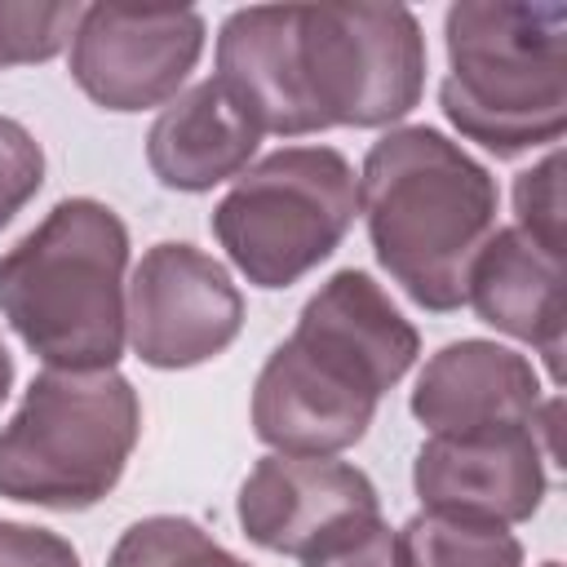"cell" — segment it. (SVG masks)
Here are the masks:
<instances>
[{
	"mask_svg": "<svg viewBox=\"0 0 567 567\" xmlns=\"http://www.w3.org/2000/svg\"><path fill=\"white\" fill-rule=\"evenodd\" d=\"M443 115L461 137L509 159L567 128V4L461 0L447 9Z\"/></svg>",
	"mask_w": 567,
	"mask_h": 567,
	"instance_id": "3957f363",
	"label": "cell"
},
{
	"mask_svg": "<svg viewBox=\"0 0 567 567\" xmlns=\"http://www.w3.org/2000/svg\"><path fill=\"white\" fill-rule=\"evenodd\" d=\"M381 518L372 478L332 456H261L239 487V527L270 554L310 558Z\"/></svg>",
	"mask_w": 567,
	"mask_h": 567,
	"instance_id": "9c48e42d",
	"label": "cell"
},
{
	"mask_svg": "<svg viewBox=\"0 0 567 567\" xmlns=\"http://www.w3.org/2000/svg\"><path fill=\"white\" fill-rule=\"evenodd\" d=\"M545 567H563V563H545Z\"/></svg>",
	"mask_w": 567,
	"mask_h": 567,
	"instance_id": "d4e9b609",
	"label": "cell"
},
{
	"mask_svg": "<svg viewBox=\"0 0 567 567\" xmlns=\"http://www.w3.org/2000/svg\"><path fill=\"white\" fill-rule=\"evenodd\" d=\"M306 567H408V554H403V540L399 532H390L381 518L341 536L337 545L301 558Z\"/></svg>",
	"mask_w": 567,
	"mask_h": 567,
	"instance_id": "7402d4cb",
	"label": "cell"
},
{
	"mask_svg": "<svg viewBox=\"0 0 567 567\" xmlns=\"http://www.w3.org/2000/svg\"><path fill=\"white\" fill-rule=\"evenodd\" d=\"M84 4H22L0 0V66L49 62L75 35Z\"/></svg>",
	"mask_w": 567,
	"mask_h": 567,
	"instance_id": "d6986e66",
	"label": "cell"
},
{
	"mask_svg": "<svg viewBox=\"0 0 567 567\" xmlns=\"http://www.w3.org/2000/svg\"><path fill=\"white\" fill-rule=\"evenodd\" d=\"M359 208L381 270L434 315L465 301L474 252L496 230V177L425 124L390 128L359 173Z\"/></svg>",
	"mask_w": 567,
	"mask_h": 567,
	"instance_id": "6da1fadb",
	"label": "cell"
},
{
	"mask_svg": "<svg viewBox=\"0 0 567 567\" xmlns=\"http://www.w3.org/2000/svg\"><path fill=\"white\" fill-rule=\"evenodd\" d=\"M44 186L40 142L9 115H0V230L22 213V204Z\"/></svg>",
	"mask_w": 567,
	"mask_h": 567,
	"instance_id": "44dd1931",
	"label": "cell"
},
{
	"mask_svg": "<svg viewBox=\"0 0 567 567\" xmlns=\"http://www.w3.org/2000/svg\"><path fill=\"white\" fill-rule=\"evenodd\" d=\"M408 567H523V545L492 523L416 514L399 532Z\"/></svg>",
	"mask_w": 567,
	"mask_h": 567,
	"instance_id": "e0dca14e",
	"label": "cell"
},
{
	"mask_svg": "<svg viewBox=\"0 0 567 567\" xmlns=\"http://www.w3.org/2000/svg\"><path fill=\"white\" fill-rule=\"evenodd\" d=\"M128 346L151 368L217 359L244 328V297L230 270L195 244H155L128 279Z\"/></svg>",
	"mask_w": 567,
	"mask_h": 567,
	"instance_id": "ba28073f",
	"label": "cell"
},
{
	"mask_svg": "<svg viewBox=\"0 0 567 567\" xmlns=\"http://www.w3.org/2000/svg\"><path fill=\"white\" fill-rule=\"evenodd\" d=\"M465 301L496 332L536 346L545 354V363H549V377L558 381L563 328H567L563 257L545 252L518 226L492 230L487 244L470 261Z\"/></svg>",
	"mask_w": 567,
	"mask_h": 567,
	"instance_id": "5bb4252c",
	"label": "cell"
},
{
	"mask_svg": "<svg viewBox=\"0 0 567 567\" xmlns=\"http://www.w3.org/2000/svg\"><path fill=\"white\" fill-rule=\"evenodd\" d=\"M128 230L97 199H62L0 257V315L49 368H115L124 315Z\"/></svg>",
	"mask_w": 567,
	"mask_h": 567,
	"instance_id": "7a4b0ae2",
	"label": "cell"
},
{
	"mask_svg": "<svg viewBox=\"0 0 567 567\" xmlns=\"http://www.w3.org/2000/svg\"><path fill=\"white\" fill-rule=\"evenodd\" d=\"M213 80L257 133H315V120L297 84V4L235 9L217 31Z\"/></svg>",
	"mask_w": 567,
	"mask_h": 567,
	"instance_id": "9a60e30c",
	"label": "cell"
},
{
	"mask_svg": "<svg viewBox=\"0 0 567 567\" xmlns=\"http://www.w3.org/2000/svg\"><path fill=\"white\" fill-rule=\"evenodd\" d=\"M0 567H80V558L58 532L0 518Z\"/></svg>",
	"mask_w": 567,
	"mask_h": 567,
	"instance_id": "603a6c76",
	"label": "cell"
},
{
	"mask_svg": "<svg viewBox=\"0 0 567 567\" xmlns=\"http://www.w3.org/2000/svg\"><path fill=\"white\" fill-rule=\"evenodd\" d=\"M359 213V177L332 146H284L244 168L213 208V235L257 288H288L337 252Z\"/></svg>",
	"mask_w": 567,
	"mask_h": 567,
	"instance_id": "5b68a950",
	"label": "cell"
},
{
	"mask_svg": "<svg viewBox=\"0 0 567 567\" xmlns=\"http://www.w3.org/2000/svg\"><path fill=\"white\" fill-rule=\"evenodd\" d=\"M377 416V394L297 346L270 350L252 385V430L284 456H332L354 447Z\"/></svg>",
	"mask_w": 567,
	"mask_h": 567,
	"instance_id": "8fae6325",
	"label": "cell"
},
{
	"mask_svg": "<svg viewBox=\"0 0 567 567\" xmlns=\"http://www.w3.org/2000/svg\"><path fill=\"white\" fill-rule=\"evenodd\" d=\"M514 213H518V230L527 239H536L545 252L563 257V155L558 151H549L536 168L518 173Z\"/></svg>",
	"mask_w": 567,
	"mask_h": 567,
	"instance_id": "ffe728a7",
	"label": "cell"
},
{
	"mask_svg": "<svg viewBox=\"0 0 567 567\" xmlns=\"http://www.w3.org/2000/svg\"><path fill=\"white\" fill-rule=\"evenodd\" d=\"M9 390H13V354L0 346V403L9 399Z\"/></svg>",
	"mask_w": 567,
	"mask_h": 567,
	"instance_id": "cb8c5ba5",
	"label": "cell"
},
{
	"mask_svg": "<svg viewBox=\"0 0 567 567\" xmlns=\"http://www.w3.org/2000/svg\"><path fill=\"white\" fill-rule=\"evenodd\" d=\"M297 84L319 128H381L425 89V35L403 4H297Z\"/></svg>",
	"mask_w": 567,
	"mask_h": 567,
	"instance_id": "8992f818",
	"label": "cell"
},
{
	"mask_svg": "<svg viewBox=\"0 0 567 567\" xmlns=\"http://www.w3.org/2000/svg\"><path fill=\"white\" fill-rule=\"evenodd\" d=\"M536 368L496 341H452L416 377L412 416L430 434H478L505 425H532L540 416Z\"/></svg>",
	"mask_w": 567,
	"mask_h": 567,
	"instance_id": "4fadbf2b",
	"label": "cell"
},
{
	"mask_svg": "<svg viewBox=\"0 0 567 567\" xmlns=\"http://www.w3.org/2000/svg\"><path fill=\"white\" fill-rule=\"evenodd\" d=\"M106 567H248V563L221 549L199 523L177 514H155L133 523L115 540Z\"/></svg>",
	"mask_w": 567,
	"mask_h": 567,
	"instance_id": "ac0fdd59",
	"label": "cell"
},
{
	"mask_svg": "<svg viewBox=\"0 0 567 567\" xmlns=\"http://www.w3.org/2000/svg\"><path fill=\"white\" fill-rule=\"evenodd\" d=\"M204 18L182 4H84L71 75L106 111H151L177 97L204 53Z\"/></svg>",
	"mask_w": 567,
	"mask_h": 567,
	"instance_id": "52a82bcc",
	"label": "cell"
},
{
	"mask_svg": "<svg viewBox=\"0 0 567 567\" xmlns=\"http://www.w3.org/2000/svg\"><path fill=\"white\" fill-rule=\"evenodd\" d=\"M261 133L239 115L217 80H199L177 93L146 133V164L168 190H213L239 177L257 151Z\"/></svg>",
	"mask_w": 567,
	"mask_h": 567,
	"instance_id": "2e32d148",
	"label": "cell"
},
{
	"mask_svg": "<svg viewBox=\"0 0 567 567\" xmlns=\"http://www.w3.org/2000/svg\"><path fill=\"white\" fill-rule=\"evenodd\" d=\"M412 487L425 514L509 527L540 509L545 456L532 425L434 434L412 461Z\"/></svg>",
	"mask_w": 567,
	"mask_h": 567,
	"instance_id": "30bf717a",
	"label": "cell"
},
{
	"mask_svg": "<svg viewBox=\"0 0 567 567\" xmlns=\"http://www.w3.org/2000/svg\"><path fill=\"white\" fill-rule=\"evenodd\" d=\"M137 430V390L115 368H44L0 430V496L62 514L89 509L120 483Z\"/></svg>",
	"mask_w": 567,
	"mask_h": 567,
	"instance_id": "277c9868",
	"label": "cell"
},
{
	"mask_svg": "<svg viewBox=\"0 0 567 567\" xmlns=\"http://www.w3.org/2000/svg\"><path fill=\"white\" fill-rule=\"evenodd\" d=\"M292 341L346 372L368 394H385L416 363L421 337L385 297V288L363 270H337L306 306Z\"/></svg>",
	"mask_w": 567,
	"mask_h": 567,
	"instance_id": "7c38bea8",
	"label": "cell"
}]
</instances>
